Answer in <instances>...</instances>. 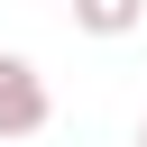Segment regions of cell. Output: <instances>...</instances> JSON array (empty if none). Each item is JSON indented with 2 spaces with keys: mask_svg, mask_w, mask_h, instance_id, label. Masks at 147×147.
<instances>
[{
  "mask_svg": "<svg viewBox=\"0 0 147 147\" xmlns=\"http://www.w3.org/2000/svg\"><path fill=\"white\" fill-rule=\"evenodd\" d=\"M55 119V92H46V74L18 55V46H0V138H37Z\"/></svg>",
  "mask_w": 147,
  "mask_h": 147,
  "instance_id": "6da1fadb",
  "label": "cell"
},
{
  "mask_svg": "<svg viewBox=\"0 0 147 147\" xmlns=\"http://www.w3.org/2000/svg\"><path fill=\"white\" fill-rule=\"evenodd\" d=\"M138 18H147V0H74V28L83 37H129Z\"/></svg>",
  "mask_w": 147,
  "mask_h": 147,
  "instance_id": "7a4b0ae2",
  "label": "cell"
},
{
  "mask_svg": "<svg viewBox=\"0 0 147 147\" xmlns=\"http://www.w3.org/2000/svg\"><path fill=\"white\" fill-rule=\"evenodd\" d=\"M138 147H147V119H138Z\"/></svg>",
  "mask_w": 147,
  "mask_h": 147,
  "instance_id": "3957f363",
  "label": "cell"
},
{
  "mask_svg": "<svg viewBox=\"0 0 147 147\" xmlns=\"http://www.w3.org/2000/svg\"><path fill=\"white\" fill-rule=\"evenodd\" d=\"M64 9H74V0H64Z\"/></svg>",
  "mask_w": 147,
  "mask_h": 147,
  "instance_id": "277c9868",
  "label": "cell"
}]
</instances>
